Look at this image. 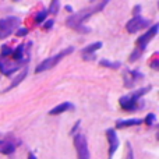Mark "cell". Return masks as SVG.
Wrapping results in <instances>:
<instances>
[{"mask_svg":"<svg viewBox=\"0 0 159 159\" xmlns=\"http://www.w3.org/2000/svg\"><path fill=\"white\" fill-rule=\"evenodd\" d=\"M106 4H107V2L105 0V2L93 3V4L89 6V7L82 8V10L77 11V13H74L73 16H70L69 18H67L66 25H67V27H70V28H73V30L78 31V32H85V34H88V32H89V28L84 25L85 21H87V20L91 16H93L95 13H98V11L103 10Z\"/></svg>","mask_w":159,"mask_h":159,"instance_id":"6da1fadb","label":"cell"},{"mask_svg":"<svg viewBox=\"0 0 159 159\" xmlns=\"http://www.w3.org/2000/svg\"><path fill=\"white\" fill-rule=\"evenodd\" d=\"M74 50V46H70V48H66L64 50H61V52L56 53L55 56H50V57L45 59V60H42L41 63L38 64V66L35 67V73H43V71H48V70L53 69V67L56 66V64H59L61 60H63L64 57H66L67 55H70V53Z\"/></svg>","mask_w":159,"mask_h":159,"instance_id":"7a4b0ae2","label":"cell"},{"mask_svg":"<svg viewBox=\"0 0 159 159\" xmlns=\"http://www.w3.org/2000/svg\"><path fill=\"white\" fill-rule=\"evenodd\" d=\"M21 20L18 17H6L0 20V39H6L18 30Z\"/></svg>","mask_w":159,"mask_h":159,"instance_id":"3957f363","label":"cell"},{"mask_svg":"<svg viewBox=\"0 0 159 159\" xmlns=\"http://www.w3.org/2000/svg\"><path fill=\"white\" fill-rule=\"evenodd\" d=\"M149 25H151V20L144 18V17H141V16H134L126 24V30H127V32H130V34H135L141 30L149 28Z\"/></svg>","mask_w":159,"mask_h":159,"instance_id":"277c9868","label":"cell"},{"mask_svg":"<svg viewBox=\"0 0 159 159\" xmlns=\"http://www.w3.org/2000/svg\"><path fill=\"white\" fill-rule=\"evenodd\" d=\"M74 147L77 149V158L78 159H89V148H88V141L84 134H75L74 135Z\"/></svg>","mask_w":159,"mask_h":159,"instance_id":"5b68a950","label":"cell"},{"mask_svg":"<svg viewBox=\"0 0 159 159\" xmlns=\"http://www.w3.org/2000/svg\"><path fill=\"white\" fill-rule=\"evenodd\" d=\"M158 30H159V25L158 24H154L152 27H149L148 31H147L145 34H143V35L137 39V49H140L141 52H144V50H145V48L148 46L149 42H151L155 36H157Z\"/></svg>","mask_w":159,"mask_h":159,"instance_id":"8992f818","label":"cell"},{"mask_svg":"<svg viewBox=\"0 0 159 159\" xmlns=\"http://www.w3.org/2000/svg\"><path fill=\"white\" fill-rule=\"evenodd\" d=\"M22 63H24V61H14V60L11 61V60H8V59L0 56V71L4 75L10 77L11 74H14V73L22 66Z\"/></svg>","mask_w":159,"mask_h":159,"instance_id":"52a82bcc","label":"cell"},{"mask_svg":"<svg viewBox=\"0 0 159 159\" xmlns=\"http://www.w3.org/2000/svg\"><path fill=\"white\" fill-rule=\"evenodd\" d=\"M119 103L123 107L124 110H130V112H134L137 109H143L144 103L141 101H135L133 99L130 95H123L120 99H119Z\"/></svg>","mask_w":159,"mask_h":159,"instance_id":"ba28073f","label":"cell"},{"mask_svg":"<svg viewBox=\"0 0 159 159\" xmlns=\"http://www.w3.org/2000/svg\"><path fill=\"white\" fill-rule=\"evenodd\" d=\"M106 137H107V143H109V159H113V155L119 148V137L113 129L106 130Z\"/></svg>","mask_w":159,"mask_h":159,"instance_id":"9c48e42d","label":"cell"},{"mask_svg":"<svg viewBox=\"0 0 159 159\" xmlns=\"http://www.w3.org/2000/svg\"><path fill=\"white\" fill-rule=\"evenodd\" d=\"M143 78V73L137 71V70H126V73H124V85L126 87H133L135 82H138Z\"/></svg>","mask_w":159,"mask_h":159,"instance_id":"30bf717a","label":"cell"},{"mask_svg":"<svg viewBox=\"0 0 159 159\" xmlns=\"http://www.w3.org/2000/svg\"><path fill=\"white\" fill-rule=\"evenodd\" d=\"M70 109H74V105H73L71 102H63V103L55 106L53 109H50L49 110V115L50 116H56V115H60V113L67 112V110H70Z\"/></svg>","mask_w":159,"mask_h":159,"instance_id":"8fae6325","label":"cell"},{"mask_svg":"<svg viewBox=\"0 0 159 159\" xmlns=\"http://www.w3.org/2000/svg\"><path fill=\"white\" fill-rule=\"evenodd\" d=\"M143 123L141 119H124V120H117L116 127L117 129H123V127H131V126H140Z\"/></svg>","mask_w":159,"mask_h":159,"instance_id":"7c38bea8","label":"cell"},{"mask_svg":"<svg viewBox=\"0 0 159 159\" xmlns=\"http://www.w3.org/2000/svg\"><path fill=\"white\" fill-rule=\"evenodd\" d=\"M16 151V145L11 141H0V154L10 155Z\"/></svg>","mask_w":159,"mask_h":159,"instance_id":"4fadbf2b","label":"cell"},{"mask_svg":"<svg viewBox=\"0 0 159 159\" xmlns=\"http://www.w3.org/2000/svg\"><path fill=\"white\" fill-rule=\"evenodd\" d=\"M102 46H103V45H102V42H93V43L87 45V46H85L84 49L81 50V53H82V56H87V55H93V53H95L98 49H101Z\"/></svg>","mask_w":159,"mask_h":159,"instance_id":"5bb4252c","label":"cell"},{"mask_svg":"<svg viewBox=\"0 0 159 159\" xmlns=\"http://www.w3.org/2000/svg\"><path fill=\"white\" fill-rule=\"evenodd\" d=\"M27 74H28V69H27V67H24V70H22V71L18 75H16V78H14L13 81H11L10 87H8L6 91H10V89H13V88H16L18 84H21V82L25 80V77H27Z\"/></svg>","mask_w":159,"mask_h":159,"instance_id":"9a60e30c","label":"cell"},{"mask_svg":"<svg viewBox=\"0 0 159 159\" xmlns=\"http://www.w3.org/2000/svg\"><path fill=\"white\" fill-rule=\"evenodd\" d=\"M151 89H152L151 85H148V87H143V88H138V89H135L133 93H130V96H131L133 99H135V101H141V98H143L145 93H148Z\"/></svg>","mask_w":159,"mask_h":159,"instance_id":"2e32d148","label":"cell"},{"mask_svg":"<svg viewBox=\"0 0 159 159\" xmlns=\"http://www.w3.org/2000/svg\"><path fill=\"white\" fill-rule=\"evenodd\" d=\"M24 49H25V45H22V43L18 45L16 49H13L11 56H13L14 61H24Z\"/></svg>","mask_w":159,"mask_h":159,"instance_id":"e0dca14e","label":"cell"},{"mask_svg":"<svg viewBox=\"0 0 159 159\" xmlns=\"http://www.w3.org/2000/svg\"><path fill=\"white\" fill-rule=\"evenodd\" d=\"M101 66L107 67V69H119V67L121 66V63L120 61H110V60H106V59H102Z\"/></svg>","mask_w":159,"mask_h":159,"instance_id":"ac0fdd59","label":"cell"},{"mask_svg":"<svg viewBox=\"0 0 159 159\" xmlns=\"http://www.w3.org/2000/svg\"><path fill=\"white\" fill-rule=\"evenodd\" d=\"M48 8H43V10H41L39 13H36V16H35V22L36 24H41V22H43L45 20L48 18Z\"/></svg>","mask_w":159,"mask_h":159,"instance_id":"d6986e66","label":"cell"},{"mask_svg":"<svg viewBox=\"0 0 159 159\" xmlns=\"http://www.w3.org/2000/svg\"><path fill=\"white\" fill-rule=\"evenodd\" d=\"M59 8H60V2H50L49 4V8H48V13H52V14H57L59 13Z\"/></svg>","mask_w":159,"mask_h":159,"instance_id":"ffe728a7","label":"cell"},{"mask_svg":"<svg viewBox=\"0 0 159 159\" xmlns=\"http://www.w3.org/2000/svg\"><path fill=\"white\" fill-rule=\"evenodd\" d=\"M0 50H2V57H6L7 59L8 56H11V53H13V49H11L10 46H7V45H3L2 48H0Z\"/></svg>","mask_w":159,"mask_h":159,"instance_id":"44dd1931","label":"cell"},{"mask_svg":"<svg viewBox=\"0 0 159 159\" xmlns=\"http://www.w3.org/2000/svg\"><path fill=\"white\" fill-rule=\"evenodd\" d=\"M155 119H157V116H155V113H148V115L145 116V119H144V121H145L147 126H152L155 121Z\"/></svg>","mask_w":159,"mask_h":159,"instance_id":"7402d4cb","label":"cell"},{"mask_svg":"<svg viewBox=\"0 0 159 159\" xmlns=\"http://www.w3.org/2000/svg\"><path fill=\"white\" fill-rule=\"evenodd\" d=\"M141 55H143V52H141L140 49H134V52L130 56V61H134V60H137V59H140Z\"/></svg>","mask_w":159,"mask_h":159,"instance_id":"603a6c76","label":"cell"},{"mask_svg":"<svg viewBox=\"0 0 159 159\" xmlns=\"http://www.w3.org/2000/svg\"><path fill=\"white\" fill-rule=\"evenodd\" d=\"M127 157L126 159H134V152H133V148H131V144L127 143Z\"/></svg>","mask_w":159,"mask_h":159,"instance_id":"cb8c5ba5","label":"cell"},{"mask_svg":"<svg viewBox=\"0 0 159 159\" xmlns=\"http://www.w3.org/2000/svg\"><path fill=\"white\" fill-rule=\"evenodd\" d=\"M80 126H81V120H78V121H77V123H75V124H74V126H73V129H71V130H70V134H71V135H74V134H75V133H77V131H78V127H80Z\"/></svg>","mask_w":159,"mask_h":159,"instance_id":"d4e9b609","label":"cell"},{"mask_svg":"<svg viewBox=\"0 0 159 159\" xmlns=\"http://www.w3.org/2000/svg\"><path fill=\"white\" fill-rule=\"evenodd\" d=\"M27 34H28L27 28H18V30H17V36H25Z\"/></svg>","mask_w":159,"mask_h":159,"instance_id":"484cf974","label":"cell"},{"mask_svg":"<svg viewBox=\"0 0 159 159\" xmlns=\"http://www.w3.org/2000/svg\"><path fill=\"white\" fill-rule=\"evenodd\" d=\"M53 24H55V21H53V20H49V21H46V22H45L43 28H45V30H50V28L53 27Z\"/></svg>","mask_w":159,"mask_h":159,"instance_id":"4316f807","label":"cell"},{"mask_svg":"<svg viewBox=\"0 0 159 159\" xmlns=\"http://www.w3.org/2000/svg\"><path fill=\"white\" fill-rule=\"evenodd\" d=\"M151 67H152L154 70H159V61L157 60V59L151 61Z\"/></svg>","mask_w":159,"mask_h":159,"instance_id":"83f0119b","label":"cell"},{"mask_svg":"<svg viewBox=\"0 0 159 159\" xmlns=\"http://www.w3.org/2000/svg\"><path fill=\"white\" fill-rule=\"evenodd\" d=\"M140 11H141V6H135V8H134V14H135V16H140V14H138Z\"/></svg>","mask_w":159,"mask_h":159,"instance_id":"f1b7e54d","label":"cell"},{"mask_svg":"<svg viewBox=\"0 0 159 159\" xmlns=\"http://www.w3.org/2000/svg\"><path fill=\"white\" fill-rule=\"evenodd\" d=\"M28 159H36V157H35V155L32 154V152H31V154L28 155Z\"/></svg>","mask_w":159,"mask_h":159,"instance_id":"f546056e","label":"cell"},{"mask_svg":"<svg viewBox=\"0 0 159 159\" xmlns=\"http://www.w3.org/2000/svg\"><path fill=\"white\" fill-rule=\"evenodd\" d=\"M66 10H67V11H70V13H71V11H73V7H71V6H66Z\"/></svg>","mask_w":159,"mask_h":159,"instance_id":"4dcf8cb0","label":"cell"}]
</instances>
